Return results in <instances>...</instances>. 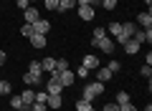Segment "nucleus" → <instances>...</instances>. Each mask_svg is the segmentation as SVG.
I'll list each match as a JSON object with an SVG mask.
<instances>
[{
	"instance_id": "a19ab883",
	"label": "nucleus",
	"mask_w": 152,
	"mask_h": 111,
	"mask_svg": "<svg viewBox=\"0 0 152 111\" xmlns=\"http://www.w3.org/2000/svg\"><path fill=\"white\" fill-rule=\"evenodd\" d=\"M89 111H96V109H94V106H91V109H89Z\"/></svg>"
},
{
	"instance_id": "6ab92c4d",
	"label": "nucleus",
	"mask_w": 152,
	"mask_h": 111,
	"mask_svg": "<svg viewBox=\"0 0 152 111\" xmlns=\"http://www.w3.org/2000/svg\"><path fill=\"white\" fill-rule=\"evenodd\" d=\"M28 71H31V73H36V76H43V66H41V61H31Z\"/></svg>"
},
{
	"instance_id": "a878e982",
	"label": "nucleus",
	"mask_w": 152,
	"mask_h": 111,
	"mask_svg": "<svg viewBox=\"0 0 152 111\" xmlns=\"http://www.w3.org/2000/svg\"><path fill=\"white\" fill-rule=\"evenodd\" d=\"M89 109H91V104H89V101H84V99L76 101V111H89Z\"/></svg>"
},
{
	"instance_id": "0eeeda50",
	"label": "nucleus",
	"mask_w": 152,
	"mask_h": 111,
	"mask_svg": "<svg viewBox=\"0 0 152 111\" xmlns=\"http://www.w3.org/2000/svg\"><path fill=\"white\" fill-rule=\"evenodd\" d=\"M76 10H79V18H81V20H94V8L91 5H76Z\"/></svg>"
},
{
	"instance_id": "6e6552de",
	"label": "nucleus",
	"mask_w": 152,
	"mask_h": 111,
	"mask_svg": "<svg viewBox=\"0 0 152 111\" xmlns=\"http://www.w3.org/2000/svg\"><path fill=\"white\" fill-rule=\"evenodd\" d=\"M20 99H23V106H26V111H31V106H33V101H36V91H31V89H26L20 94Z\"/></svg>"
},
{
	"instance_id": "4c0bfd02",
	"label": "nucleus",
	"mask_w": 152,
	"mask_h": 111,
	"mask_svg": "<svg viewBox=\"0 0 152 111\" xmlns=\"http://www.w3.org/2000/svg\"><path fill=\"white\" fill-rule=\"evenodd\" d=\"M119 111H137V109L132 104H124V106H119Z\"/></svg>"
},
{
	"instance_id": "393cba45",
	"label": "nucleus",
	"mask_w": 152,
	"mask_h": 111,
	"mask_svg": "<svg viewBox=\"0 0 152 111\" xmlns=\"http://www.w3.org/2000/svg\"><path fill=\"white\" fill-rule=\"evenodd\" d=\"M20 36H26V38H31V36H36V30H33V25H31V23H26V25L20 28Z\"/></svg>"
},
{
	"instance_id": "aec40b11",
	"label": "nucleus",
	"mask_w": 152,
	"mask_h": 111,
	"mask_svg": "<svg viewBox=\"0 0 152 111\" xmlns=\"http://www.w3.org/2000/svg\"><path fill=\"white\" fill-rule=\"evenodd\" d=\"M71 8H76V0H58V10L61 13L71 10Z\"/></svg>"
},
{
	"instance_id": "f8f14e48",
	"label": "nucleus",
	"mask_w": 152,
	"mask_h": 111,
	"mask_svg": "<svg viewBox=\"0 0 152 111\" xmlns=\"http://www.w3.org/2000/svg\"><path fill=\"white\" fill-rule=\"evenodd\" d=\"M81 66H86L89 71H96V68H102V66H99V56H86Z\"/></svg>"
},
{
	"instance_id": "f03ea898",
	"label": "nucleus",
	"mask_w": 152,
	"mask_h": 111,
	"mask_svg": "<svg viewBox=\"0 0 152 111\" xmlns=\"http://www.w3.org/2000/svg\"><path fill=\"white\" fill-rule=\"evenodd\" d=\"M134 30H137V23H122V33L117 36V41H119V43L129 41V38L134 36Z\"/></svg>"
},
{
	"instance_id": "bb28decb",
	"label": "nucleus",
	"mask_w": 152,
	"mask_h": 111,
	"mask_svg": "<svg viewBox=\"0 0 152 111\" xmlns=\"http://www.w3.org/2000/svg\"><path fill=\"white\" fill-rule=\"evenodd\" d=\"M5 94H10V81L0 78V96H5Z\"/></svg>"
},
{
	"instance_id": "c9c22d12",
	"label": "nucleus",
	"mask_w": 152,
	"mask_h": 111,
	"mask_svg": "<svg viewBox=\"0 0 152 111\" xmlns=\"http://www.w3.org/2000/svg\"><path fill=\"white\" fill-rule=\"evenodd\" d=\"M102 111H119V104H114V101H112V104H107Z\"/></svg>"
},
{
	"instance_id": "72a5a7b5",
	"label": "nucleus",
	"mask_w": 152,
	"mask_h": 111,
	"mask_svg": "<svg viewBox=\"0 0 152 111\" xmlns=\"http://www.w3.org/2000/svg\"><path fill=\"white\" fill-rule=\"evenodd\" d=\"M15 5L20 8V10H26V8H31V0H15Z\"/></svg>"
},
{
	"instance_id": "423d86ee",
	"label": "nucleus",
	"mask_w": 152,
	"mask_h": 111,
	"mask_svg": "<svg viewBox=\"0 0 152 111\" xmlns=\"http://www.w3.org/2000/svg\"><path fill=\"white\" fill-rule=\"evenodd\" d=\"M132 38H134L140 46H142V43H152V28H145V30H134V36H132Z\"/></svg>"
},
{
	"instance_id": "f704fd0d",
	"label": "nucleus",
	"mask_w": 152,
	"mask_h": 111,
	"mask_svg": "<svg viewBox=\"0 0 152 111\" xmlns=\"http://www.w3.org/2000/svg\"><path fill=\"white\" fill-rule=\"evenodd\" d=\"M142 76H145V78H147V81H150V76H152V68H150V66H147V63H145V66H142Z\"/></svg>"
},
{
	"instance_id": "1a4fd4ad",
	"label": "nucleus",
	"mask_w": 152,
	"mask_h": 111,
	"mask_svg": "<svg viewBox=\"0 0 152 111\" xmlns=\"http://www.w3.org/2000/svg\"><path fill=\"white\" fill-rule=\"evenodd\" d=\"M33 30H36L38 36H46V33L51 30V23H48V20H43V18H41V20H36V23H33Z\"/></svg>"
},
{
	"instance_id": "a211bd4d",
	"label": "nucleus",
	"mask_w": 152,
	"mask_h": 111,
	"mask_svg": "<svg viewBox=\"0 0 152 111\" xmlns=\"http://www.w3.org/2000/svg\"><path fill=\"white\" fill-rule=\"evenodd\" d=\"M41 66H43V71L53 73V71H56V58H43V61H41Z\"/></svg>"
},
{
	"instance_id": "58836bf2",
	"label": "nucleus",
	"mask_w": 152,
	"mask_h": 111,
	"mask_svg": "<svg viewBox=\"0 0 152 111\" xmlns=\"http://www.w3.org/2000/svg\"><path fill=\"white\" fill-rule=\"evenodd\" d=\"M5 58H8V56H5V51H0V66H5Z\"/></svg>"
},
{
	"instance_id": "e433bc0d",
	"label": "nucleus",
	"mask_w": 152,
	"mask_h": 111,
	"mask_svg": "<svg viewBox=\"0 0 152 111\" xmlns=\"http://www.w3.org/2000/svg\"><path fill=\"white\" fill-rule=\"evenodd\" d=\"M46 99H48L46 91H43V94H36V101H38V104H46Z\"/></svg>"
},
{
	"instance_id": "20e7f679",
	"label": "nucleus",
	"mask_w": 152,
	"mask_h": 111,
	"mask_svg": "<svg viewBox=\"0 0 152 111\" xmlns=\"http://www.w3.org/2000/svg\"><path fill=\"white\" fill-rule=\"evenodd\" d=\"M61 91H64L61 81L56 78V76H48V78H46V94H61Z\"/></svg>"
},
{
	"instance_id": "412c9836",
	"label": "nucleus",
	"mask_w": 152,
	"mask_h": 111,
	"mask_svg": "<svg viewBox=\"0 0 152 111\" xmlns=\"http://www.w3.org/2000/svg\"><path fill=\"white\" fill-rule=\"evenodd\" d=\"M10 106H13L15 111H26V106H23V99H20V96H13V99H10Z\"/></svg>"
},
{
	"instance_id": "9b49d317",
	"label": "nucleus",
	"mask_w": 152,
	"mask_h": 111,
	"mask_svg": "<svg viewBox=\"0 0 152 111\" xmlns=\"http://www.w3.org/2000/svg\"><path fill=\"white\" fill-rule=\"evenodd\" d=\"M23 13H26V23H31V25H33L36 20H41V13H38L36 8H26Z\"/></svg>"
},
{
	"instance_id": "4468645a",
	"label": "nucleus",
	"mask_w": 152,
	"mask_h": 111,
	"mask_svg": "<svg viewBox=\"0 0 152 111\" xmlns=\"http://www.w3.org/2000/svg\"><path fill=\"white\" fill-rule=\"evenodd\" d=\"M28 41H31V46L38 48V51H41V48H46V36H38V33H36V36H31Z\"/></svg>"
},
{
	"instance_id": "ea45409f",
	"label": "nucleus",
	"mask_w": 152,
	"mask_h": 111,
	"mask_svg": "<svg viewBox=\"0 0 152 111\" xmlns=\"http://www.w3.org/2000/svg\"><path fill=\"white\" fill-rule=\"evenodd\" d=\"M145 3H147V5H150V3H152V0H145Z\"/></svg>"
},
{
	"instance_id": "473e14b6",
	"label": "nucleus",
	"mask_w": 152,
	"mask_h": 111,
	"mask_svg": "<svg viewBox=\"0 0 152 111\" xmlns=\"http://www.w3.org/2000/svg\"><path fill=\"white\" fill-rule=\"evenodd\" d=\"M46 8L48 10H58V0H46Z\"/></svg>"
},
{
	"instance_id": "39448f33",
	"label": "nucleus",
	"mask_w": 152,
	"mask_h": 111,
	"mask_svg": "<svg viewBox=\"0 0 152 111\" xmlns=\"http://www.w3.org/2000/svg\"><path fill=\"white\" fill-rule=\"evenodd\" d=\"M94 48H99L102 53H107V56H112L114 53V41H109V38H102V41H96V43H91Z\"/></svg>"
},
{
	"instance_id": "5701e85b",
	"label": "nucleus",
	"mask_w": 152,
	"mask_h": 111,
	"mask_svg": "<svg viewBox=\"0 0 152 111\" xmlns=\"http://www.w3.org/2000/svg\"><path fill=\"white\" fill-rule=\"evenodd\" d=\"M102 38H107V30H104V28H96V30L91 33V43H96V41H102Z\"/></svg>"
},
{
	"instance_id": "ddd939ff",
	"label": "nucleus",
	"mask_w": 152,
	"mask_h": 111,
	"mask_svg": "<svg viewBox=\"0 0 152 111\" xmlns=\"http://www.w3.org/2000/svg\"><path fill=\"white\" fill-rule=\"evenodd\" d=\"M41 81H43V76H36V73H31V71L23 76V83L26 86H36V83H41Z\"/></svg>"
},
{
	"instance_id": "b1692460",
	"label": "nucleus",
	"mask_w": 152,
	"mask_h": 111,
	"mask_svg": "<svg viewBox=\"0 0 152 111\" xmlns=\"http://www.w3.org/2000/svg\"><path fill=\"white\" fill-rule=\"evenodd\" d=\"M114 104H119V106L129 104V96H127V91H119V94H117V101H114Z\"/></svg>"
},
{
	"instance_id": "c85d7f7f",
	"label": "nucleus",
	"mask_w": 152,
	"mask_h": 111,
	"mask_svg": "<svg viewBox=\"0 0 152 111\" xmlns=\"http://www.w3.org/2000/svg\"><path fill=\"white\" fill-rule=\"evenodd\" d=\"M109 33H112V36H119L122 33V23H112V25H109Z\"/></svg>"
},
{
	"instance_id": "f3484780",
	"label": "nucleus",
	"mask_w": 152,
	"mask_h": 111,
	"mask_svg": "<svg viewBox=\"0 0 152 111\" xmlns=\"http://www.w3.org/2000/svg\"><path fill=\"white\" fill-rule=\"evenodd\" d=\"M122 46H124V51H127V53H137V51H140V43H137L134 38H129V41H124Z\"/></svg>"
},
{
	"instance_id": "9d476101",
	"label": "nucleus",
	"mask_w": 152,
	"mask_h": 111,
	"mask_svg": "<svg viewBox=\"0 0 152 111\" xmlns=\"http://www.w3.org/2000/svg\"><path fill=\"white\" fill-rule=\"evenodd\" d=\"M61 104H64L61 101V94H48V99H46V106L48 109H61Z\"/></svg>"
},
{
	"instance_id": "2f4dec72",
	"label": "nucleus",
	"mask_w": 152,
	"mask_h": 111,
	"mask_svg": "<svg viewBox=\"0 0 152 111\" xmlns=\"http://www.w3.org/2000/svg\"><path fill=\"white\" fill-rule=\"evenodd\" d=\"M48 106L46 104H38V101H33V106H31V111H46Z\"/></svg>"
},
{
	"instance_id": "f257e3e1",
	"label": "nucleus",
	"mask_w": 152,
	"mask_h": 111,
	"mask_svg": "<svg viewBox=\"0 0 152 111\" xmlns=\"http://www.w3.org/2000/svg\"><path fill=\"white\" fill-rule=\"evenodd\" d=\"M102 94H104V83H99V81H91V83H86V86H84V94H81V99L91 104V101L96 99V96H102Z\"/></svg>"
},
{
	"instance_id": "dca6fc26",
	"label": "nucleus",
	"mask_w": 152,
	"mask_h": 111,
	"mask_svg": "<svg viewBox=\"0 0 152 111\" xmlns=\"http://www.w3.org/2000/svg\"><path fill=\"white\" fill-rule=\"evenodd\" d=\"M137 23H140L142 28H152V15L150 13H140V15H137Z\"/></svg>"
},
{
	"instance_id": "2eb2a0df",
	"label": "nucleus",
	"mask_w": 152,
	"mask_h": 111,
	"mask_svg": "<svg viewBox=\"0 0 152 111\" xmlns=\"http://www.w3.org/2000/svg\"><path fill=\"white\" fill-rule=\"evenodd\" d=\"M109 78H112V71L109 68H96V81L99 83H109Z\"/></svg>"
},
{
	"instance_id": "cd10ccee",
	"label": "nucleus",
	"mask_w": 152,
	"mask_h": 111,
	"mask_svg": "<svg viewBox=\"0 0 152 111\" xmlns=\"http://www.w3.org/2000/svg\"><path fill=\"white\" fill-rule=\"evenodd\" d=\"M89 73H91V71H89L86 66H81V68L76 71V78H84V81H86V78H89Z\"/></svg>"
},
{
	"instance_id": "7c9ffc66",
	"label": "nucleus",
	"mask_w": 152,
	"mask_h": 111,
	"mask_svg": "<svg viewBox=\"0 0 152 111\" xmlns=\"http://www.w3.org/2000/svg\"><path fill=\"white\" fill-rule=\"evenodd\" d=\"M102 5L107 8V10H114V8H117V0H102Z\"/></svg>"
},
{
	"instance_id": "4be33fe9",
	"label": "nucleus",
	"mask_w": 152,
	"mask_h": 111,
	"mask_svg": "<svg viewBox=\"0 0 152 111\" xmlns=\"http://www.w3.org/2000/svg\"><path fill=\"white\" fill-rule=\"evenodd\" d=\"M61 71H69V61L66 58H56V73H61Z\"/></svg>"
},
{
	"instance_id": "7ed1b4c3",
	"label": "nucleus",
	"mask_w": 152,
	"mask_h": 111,
	"mask_svg": "<svg viewBox=\"0 0 152 111\" xmlns=\"http://www.w3.org/2000/svg\"><path fill=\"white\" fill-rule=\"evenodd\" d=\"M51 76H56V78L61 81V86L64 89H69V86H74V81H76V73H71V71H61V73H51Z\"/></svg>"
},
{
	"instance_id": "c756f323",
	"label": "nucleus",
	"mask_w": 152,
	"mask_h": 111,
	"mask_svg": "<svg viewBox=\"0 0 152 111\" xmlns=\"http://www.w3.org/2000/svg\"><path fill=\"white\" fill-rule=\"evenodd\" d=\"M109 71H112V73H117V71H122V63L119 61H109V66H107Z\"/></svg>"
}]
</instances>
